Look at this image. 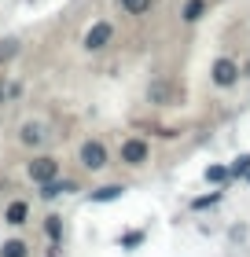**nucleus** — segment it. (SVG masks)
<instances>
[{"label":"nucleus","instance_id":"f8f14e48","mask_svg":"<svg viewBox=\"0 0 250 257\" xmlns=\"http://www.w3.org/2000/svg\"><path fill=\"white\" fill-rule=\"evenodd\" d=\"M202 11H206V0H188L184 4V22H199Z\"/></svg>","mask_w":250,"mask_h":257},{"label":"nucleus","instance_id":"f257e3e1","mask_svg":"<svg viewBox=\"0 0 250 257\" xmlns=\"http://www.w3.org/2000/svg\"><path fill=\"white\" fill-rule=\"evenodd\" d=\"M77 162H81L85 173H100V169L111 166V151H107L103 140H85L81 151H77Z\"/></svg>","mask_w":250,"mask_h":257},{"label":"nucleus","instance_id":"9d476101","mask_svg":"<svg viewBox=\"0 0 250 257\" xmlns=\"http://www.w3.org/2000/svg\"><path fill=\"white\" fill-rule=\"evenodd\" d=\"M0 257H30V242L26 239H8L0 246Z\"/></svg>","mask_w":250,"mask_h":257},{"label":"nucleus","instance_id":"7ed1b4c3","mask_svg":"<svg viewBox=\"0 0 250 257\" xmlns=\"http://www.w3.org/2000/svg\"><path fill=\"white\" fill-rule=\"evenodd\" d=\"M111 37H114V26H111V22H92L81 44H85V52H100V48L111 44Z\"/></svg>","mask_w":250,"mask_h":257},{"label":"nucleus","instance_id":"20e7f679","mask_svg":"<svg viewBox=\"0 0 250 257\" xmlns=\"http://www.w3.org/2000/svg\"><path fill=\"white\" fill-rule=\"evenodd\" d=\"M235 81H239V66H235L232 59H217V63H213V85L232 88Z\"/></svg>","mask_w":250,"mask_h":257},{"label":"nucleus","instance_id":"9b49d317","mask_svg":"<svg viewBox=\"0 0 250 257\" xmlns=\"http://www.w3.org/2000/svg\"><path fill=\"white\" fill-rule=\"evenodd\" d=\"M122 184H107V188H96V191H92L89 198H92V202H114V198H122Z\"/></svg>","mask_w":250,"mask_h":257},{"label":"nucleus","instance_id":"f03ea898","mask_svg":"<svg viewBox=\"0 0 250 257\" xmlns=\"http://www.w3.org/2000/svg\"><path fill=\"white\" fill-rule=\"evenodd\" d=\"M26 177L33 184H44V180H55L59 177V162L52 155H37V158H30L26 162Z\"/></svg>","mask_w":250,"mask_h":257},{"label":"nucleus","instance_id":"2eb2a0df","mask_svg":"<svg viewBox=\"0 0 250 257\" xmlns=\"http://www.w3.org/2000/svg\"><path fill=\"white\" fill-rule=\"evenodd\" d=\"M140 242H144V231H125V235L118 239V246H122V250H133V246H140Z\"/></svg>","mask_w":250,"mask_h":257},{"label":"nucleus","instance_id":"423d86ee","mask_svg":"<svg viewBox=\"0 0 250 257\" xmlns=\"http://www.w3.org/2000/svg\"><path fill=\"white\" fill-rule=\"evenodd\" d=\"M26 220H30V202H26V198H15V202H8V209H4V224L22 228Z\"/></svg>","mask_w":250,"mask_h":257},{"label":"nucleus","instance_id":"6e6552de","mask_svg":"<svg viewBox=\"0 0 250 257\" xmlns=\"http://www.w3.org/2000/svg\"><path fill=\"white\" fill-rule=\"evenodd\" d=\"M37 188H41L37 195L44 198V202H48V198H59V195H66V191H77V184L59 180V177H55V180H44V184H37Z\"/></svg>","mask_w":250,"mask_h":257},{"label":"nucleus","instance_id":"4468645a","mask_svg":"<svg viewBox=\"0 0 250 257\" xmlns=\"http://www.w3.org/2000/svg\"><path fill=\"white\" fill-rule=\"evenodd\" d=\"M206 180H210V184H228L232 173H228V166H210V169H206Z\"/></svg>","mask_w":250,"mask_h":257},{"label":"nucleus","instance_id":"a211bd4d","mask_svg":"<svg viewBox=\"0 0 250 257\" xmlns=\"http://www.w3.org/2000/svg\"><path fill=\"white\" fill-rule=\"evenodd\" d=\"M221 202V191H213V195H202V198H195L192 202V209H206V206H217Z\"/></svg>","mask_w":250,"mask_h":257},{"label":"nucleus","instance_id":"6ab92c4d","mask_svg":"<svg viewBox=\"0 0 250 257\" xmlns=\"http://www.w3.org/2000/svg\"><path fill=\"white\" fill-rule=\"evenodd\" d=\"M0 103H4V81H0Z\"/></svg>","mask_w":250,"mask_h":257},{"label":"nucleus","instance_id":"dca6fc26","mask_svg":"<svg viewBox=\"0 0 250 257\" xmlns=\"http://www.w3.org/2000/svg\"><path fill=\"white\" fill-rule=\"evenodd\" d=\"M228 173H232V177H246V173H250V155H239L228 166Z\"/></svg>","mask_w":250,"mask_h":257},{"label":"nucleus","instance_id":"1a4fd4ad","mask_svg":"<svg viewBox=\"0 0 250 257\" xmlns=\"http://www.w3.org/2000/svg\"><path fill=\"white\" fill-rule=\"evenodd\" d=\"M44 239H48V242H59V239H63V217H59V213H48V217H44Z\"/></svg>","mask_w":250,"mask_h":257},{"label":"nucleus","instance_id":"ddd939ff","mask_svg":"<svg viewBox=\"0 0 250 257\" xmlns=\"http://www.w3.org/2000/svg\"><path fill=\"white\" fill-rule=\"evenodd\" d=\"M122 4L125 15H147V8H151V0H118Z\"/></svg>","mask_w":250,"mask_h":257},{"label":"nucleus","instance_id":"f3484780","mask_svg":"<svg viewBox=\"0 0 250 257\" xmlns=\"http://www.w3.org/2000/svg\"><path fill=\"white\" fill-rule=\"evenodd\" d=\"M11 55H19V41H0V63H8L11 59Z\"/></svg>","mask_w":250,"mask_h":257},{"label":"nucleus","instance_id":"0eeeda50","mask_svg":"<svg viewBox=\"0 0 250 257\" xmlns=\"http://www.w3.org/2000/svg\"><path fill=\"white\" fill-rule=\"evenodd\" d=\"M44 133H48V128H44L41 121H26L19 128V144L22 147H41L44 144Z\"/></svg>","mask_w":250,"mask_h":257},{"label":"nucleus","instance_id":"39448f33","mask_svg":"<svg viewBox=\"0 0 250 257\" xmlns=\"http://www.w3.org/2000/svg\"><path fill=\"white\" fill-rule=\"evenodd\" d=\"M147 155H151V151H147L144 140H125V144H122V162H125V166H144Z\"/></svg>","mask_w":250,"mask_h":257},{"label":"nucleus","instance_id":"aec40b11","mask_svg":"<svg viewBox=\"0 0 250 257\" xmlns=\"http://www.w3.org/2000/svg\"><path fill=\"white\" fill-rule=\"evenodd\" d=\"M246 180H250V173H246Z\"/></svg>","mask_w":250,"mask_h":257}]
</instances>
